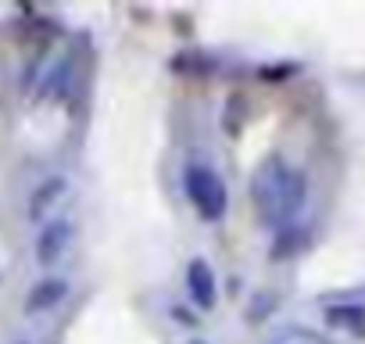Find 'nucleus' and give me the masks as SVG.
<instances>
[{"instance_id":"obj_11","label":"nucleus","mask_w":365,"mask_h":344,"mask_svg":"<svg viewBox=\"0 0 365 344\" xmlns=\"http://www.w3.org/2000/svg\"><path fill=\"white\" fill-rule=\"evenodd\" d=\"M190 344H208V340H201V337H197V340H190Z\"/></svg>"},{"instance_id":"obj_9","label":"nucleus","mask_w":365,"mask_h":344,"mask_svg":"<svg viewBox=\"0 0 365 344\" xmlns=\"http://www.w3.org/2000/svg\"><path fill=\"white\" fill-rule=\"evenodd\" d=\"M272 344H333V340H326L319 330H312V326H283L276 337H272Z\"/></svg>"},{"instance_id":"obj_2","label":"nucleus","mask_w":365,"mask_h":344,"mask_svg":"<svg viewBox=\"0 0 365 344\" xmlns=\"http://www.w3.org/2000/svg\"><path fill=\"white\" fill-rule=\"evenodd\" d=\"M182 194H187L197 219H205V223H219L230 212V191H226L222 176L215 172V165H208L201 158H190L187 168H182Z\"/></svg>"},{"instance_id":"obj_4","label":"nucleus","mask_w":365,"mask_h":344,"mask_svg":"<svg viewBox=\"0 0 365 344\" xmlns=\"http://www.w3.org/2000/svg\"><path fill=\"white\" fill-rule=\"evenodd\" d=\"M187 298L197 312H212L219 305V276L205 255L187 262Z\"/></svg>"},{"instance_id":"obj_7","label":"nucleus","mask_w":365,"mask_h":344,"mask_svg":"<svg viewBox=\"0 0 365 344\" xmlns=\"http://www.w3.org/2000/svg\"><path fill=\"white\" fill-rule=\"evenodd\" d=\"M326 323L336 326V330H344V333L365 337V305H354V301L326 305Z\"/></svg>"},{"instance_id":"obj_1","label":"nucleus","mask_w":365,"mask_h":344,"mask_svg":"<svg viewBox=\"0 0 365 344\" xmlns=\"http://www.w3.org/2000/svg\"><path fill=\"white\" fill-rule=\"evenodd\" d=\"M247 194H251V205L265 226L287 230V226H294V219L308 205V176L290 158L265 154L251 172Z\"/></svg>"},{"instance_id":"obj_3","label":"nucleus","mask_w":365,"mask_h":344,"mask_svg":"<svg viewBox=\"0 0 365 344\" xmlns=\"http://www.w3.org/2000/svg\"><path fill=\"white\" fill-rule=\"evenodd\" d=\"M76 241V226L72 219H61V216H51L47 223H40V233H36V262L43 269L58 265L65 258V251L72 248Z\"/></svg>"},{"instance_id":"obj_10","label":"nucleus","mask_w":365,"mask_h":344,"mask_svg":"<svg viewBox=\"0 0 365 344\" xmlns=\"http://www.w3.org/2000/svg\"><path fill=\"white\" fill-rule=\"evenodd\" d=\"M172 315H175V319H179V323H187V326H197V323H201V315H190V312H187V308H179V305H175V308H172Z\"/></svg>"},{"instance_id":"obj_12","label":"nucleus","mask_w":365,"mask_h":344,"mask_svg":"<svg viewBox=\"0 0 365 344\" xmlns=\"http://www.w3.org/2000/svg\"><path fill=\"white\" fill-rule=\"evenodd\" d=\"M15 344H29V340H15Z\"/></svg>"},{"instance_id":"obj_8","label":"nucleus","mask_w":365,"mask_h":344,"mask_svg":"<svg viewBox=\"0 0 365 344\" xmlns=\"http://www.w3.org/2000/svg\"><path fill=\"white\" fill-rule=\"evenodd\" d=\"M72 65H76V61H72V54H68V58H61V61H58V65H54V69L47 72L40 97H47V101H51V97H61V93L68 90L65 83H68V76H72Z\"/></svg>"},{"instance_id":"obj_5","label":"nucleus","mask_w":365,"mask_h":344,"mask_svg":"<svg viewBox=\"0 0 365 344\" xmlns=\"http://www.w3.org/2000/svg\"><path fill=\"white\" fill-rule=\"evenodd\" d=\"M65 298H68V280L65 276H43L22 298V312L26 315H43V312H54Z\"/></svg>"},{"instance_id":"obj_6","label":"nucleus","mask_w":365,"mask_h":344,"mask_svg":"<svg viewBox=\"0 0 365 344\" xmlns=\"http://www.w3.org/2000/svg\"><path fill=\"white\" fill-rule=\"evenodd\" d=\"M65 191H68V176H61V172L40 180V183L33 187V194H29V205H26L29 223H47L51 212H54V205L65 198Z\"/></svg>"}]
</instances>
